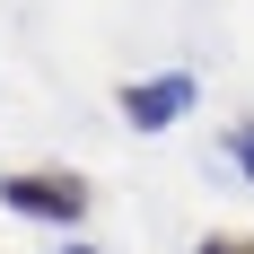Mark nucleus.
Returning a JSON list of instances; mask_svg holds the SVG:
<instances>
[{"label": "nucleus", "instance_id": "nucleus-1", "mask_svg": "<svg viewBox=\"0 0 254 254\" xmlns=\"http://www.w3.org/2000/svg\"><path fill=\"white\" fill-rule=\"evenodd\" d=\"M0 202L18 219H44V228H79L88 219V176H70V167H9Z\"/></svg>", "mask_w": 254, "mask_h": 254}, {"label": "nucleus", "instance_id": "nucleus-2", "mask_svg": "<svg viewBox=\"0 0 254 254\" xmlns=\"http://www.w3.org/2000/svg\"><path fill=\"white\" fill-rule=\"evenodd\" d=\"M114 105H123V123H131V131H167V123L184 114V105H193V70H167V79H131V88H123Z\"/></svg>", "mask_w": 254, "mask_h": 254}, {"label": "nucleus", "instance_id": "nucleus-3", "mask_svg": "<svg viewBox=\"0 0 254 254\" xmlns=\"http://www.w3.org/2000/svg\"><path fill=\"white\" fill-rule=\"evenodd\" d=\"M228 158H237V176H246V184H254V114H246V123H237V131H228Z\"/></svg>", "mask_w": 254, "mask_h": 254}, {"label": "nucleus", "instance_id": "nucleus-4", "mask_svg": "<svg viewBox=\"0 0 254 254\" xmlns=\"http://www.w3.org/2000/svg\"><path fill=\"white\" fill-rule=\"evenodd\" d=\"M193 254H254V237H237V228H219V237H202Z\"/></svg>", "mask_w": 254, "mask_h": 254}]
</instances>
